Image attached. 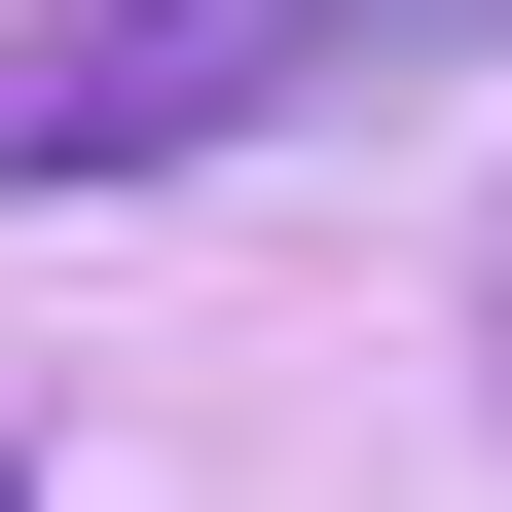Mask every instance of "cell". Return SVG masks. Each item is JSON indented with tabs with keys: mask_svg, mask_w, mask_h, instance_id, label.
Listing matches in <instances>:
<instances>
[{
	"mask_svg": "<svg viewBox=\"0 0 512 512\" xmlns=\"http://www.w3.org/2000/svg\"><path fill=\"white\" fill-rule=\"evenodd\" d=\"M512 0H74L0 74V183H183V147H330V110L476 74Z\"/></svg>",
	"mask_w": 512,
	"mask_h": 512,
	"instance_id": "1",
	"label": "cell"
},
{
	"mask_svg": "<svg viewBox=\"0 0 512 512\" xmlns=\"http://www.w3.org/2000/svg\"><path fill=\"white\" fill-rule=\"evenodd\" d=\"M476 403H512V220H476Z\"/></svg>",
	"mask_w": 512,
	"mask_h": 512,
	"instance_id": "2",
	"label": "cell"
},
{
	"mask_svg": "<svg viewBox=\"0 0 512 512\" xmlns=\"http://www.w3.org/2000/svg\"><path fill=\"white\" fill-rule=\"evenodd\" d=\"M0 512H37V476H0Z\"/></svg>",
	"mask_w": 512,
	"mask_h": 512,
	"instance_id": "3",
	"label": "cell"
}]
</instances>
